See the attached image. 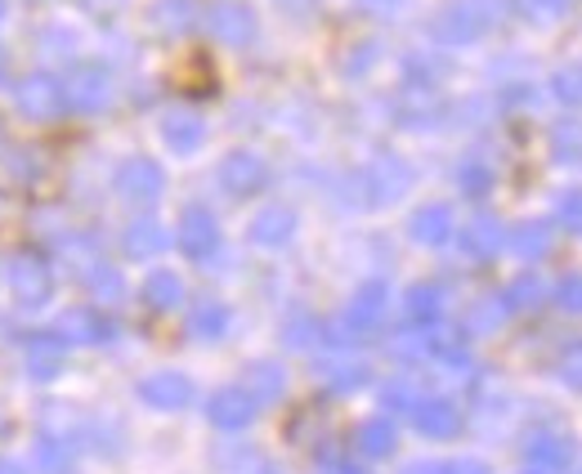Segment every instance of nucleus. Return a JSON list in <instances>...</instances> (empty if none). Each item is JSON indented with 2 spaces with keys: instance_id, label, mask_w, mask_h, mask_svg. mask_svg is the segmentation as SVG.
Segmentation results:
<instances>
[{
  "instance_id": "obj_1",
  "label": "nucleus",
  "mask_w": 582,
  "mask_h": 474,
  "mask_svg": "<svg viewBox=\"0 0 582 474\" xmlns=\"http://www.w3.org/2000/svg\"><path fill=\"white\" fill-rule=\"evenodd\" d=\"M10 296L19 309H41L50 296H54V274H50V264L32 251H19L10 260Z\"/></svg>"
},
{
  "instance_id": "obj_2",
  "label": "nucleus",
  "mask_w": 582,
  "mask_h": 474,
  "mask_svg": "<svg viewBox=\"0 0 582 474\" xmlns=\"http://www.w3.org/2000/svg\"><path fill=\"white\" fill-rule=\"evenodd\" d=\"M63 103H68V95H63V81L50 77V73H32L14 86V108L28 117V121H58Z\"/></svg>"
},
{
  "instance_id": "obj_3",
  "label": "nucleus",
  "mask_w": 582,
  "mask_h": 474,
  "mask_svg": "<svg viewBox=\"0 0 582 474\" xmlns=\"http://www.w3.org/2000/svg\"><path fill=\"white\" fill-rule=\"evenodd\" d=\"M493 23L488 0H452V5L435 19V36L443 45H466L475 36H484V27Z\"/></svg>"
},
{
  "instance_id": "obj_4",
  "label": "nucleus",
  "mask_w": 582,
  "mask_h": 474,
  "mask_svg": "<svg viewBox=\"0 0 582 474\" xmlns=\"http://www.w3.org/2000/svg\"><path fill=\"white\" fill-rule=\"evenodd\" d=\"M54 335H58L63 345H108V341H117V322H108L103 313H95L90 305H81V309L58 313Z\"/></svg>"
},
{
  "instance_id": "obj_5",
  "label": "nucleus",
  "mask_w": 582,
  "mask_h": 474,
  "mask_svg": "<svg viewBox=\"0 0 582 474\" xmlns=\"http://www.w3.org/2000/svg\"><path fill=\"white\" fill-rule=\"evenodd\" d=\"M63 95H68V103L77 112H103L112 103V73H108V67H99V63L77 67L73 81L63 86Z\"/></svg>"
},
{
  "instance_id": "obj_6",
  "label": "nucleus",
  "mask_w": 582,
  "mask_h": 474,
  "mask_svg": "<svg viewBox=\"0 0 582 474\" xmlns=\"http://www.w3.org/2000/svg\"><path fill=\"white\" fill-rule=\"evenodd\" d=\"M207 32L220 41V45H246V41H255V14L246 10V5H233V0H220V5H211L207 10Z\"/></svg>"
},
{
  "instance_id": "obj_7",
  "label": "nucleus",
  "mask_w": 582,
  "mask_h": 474,
  "mask_svg": "<svg viewBox=\"0 0 582 474\" xmlns=\"http://www.w3.org/2000/svg\"><path fill=\"white\" fill-rule=\"evenodd\" d=\"M162 188H166V175L149 157H131V162L117 170V192L125 201H140V207H144V201H157L162 197Z\"/></svg>"
},
{
  "instance_id": "obj_8",
  "label": "nucleus",
  "mask_w": 582,
  "mask_h": 474,
  "mask_svg": "<svg viewBox=\"0 0 582 474\" xmlns=\"http://www.w3.org/2000/svg\"><path fill=\"white\" fill-rule=\"evenodd\" d=\"M179 246L188 260H211L216 246H220V229H216V216L207 207H188L179 216Z\"/></svg>"
},
{
  "instance_id": "obj_9",
  "label": "nucleus",
  "mask_w": 582,
  "mask_h": 474,
  "mask_svg": "<svg viewBox=\"0 0 582 474\" xmlns=\"http://www.w3.org/2000/svg\"><path fill=\"white\" fill-rule=\"evenodd\" d=\"M265 179H270V170H265V162L255 157V153H229V157L220 162V188H224L229 197H251V192H261Z\"/></svg>"
},
{
  "instance_id": "obj_10",
  "label": "nucleus",
  "mask_w": 582,
  "mask_h": 474,
  "mask_svg": "<svg viewBox=\"0 0 582 474\" xmlns=\"http://www.w3.org/2000/svg\"><path fill=\"white\" fill-rule=\"evenodd\" d=\"M140 398L157 412H179L193 403V381L179 376V372H153L144 385H140Z\"/></svg>"
},
{
  "instance_id": "obj_11",
  "label": "nucleus",
  "mask_w": 582,
  "mask_h": 474,
  "mask_svg": "<svg viewBox=\"0 0 582 474\" xmlns=\"http://www.w3.org/2000/svg\"><path fill=\"white\" fill-rule=\"evenodd\" d=\"M207 417H211V426H220V430H242V426H251V417H255V398L238 385V389H216L211 394V403H207Z\"/></svg>"
},
{
  "instance_id": "obj_12",
  "label": "nucleus",
  "mask_w": 582,
  "mask_h": 474,
  "mask_svg": "<svg viewBox=\"0 0 582 474\" xmlns=\"http://www.w3.org/2000/svg\"><path fill=\"white\" fill-rule=\"evenodd\" d=\"M162 140H166L175 153H198V144L207 140V125H202L198 112L175 108V112L162 117Z\"/></svg>"
},
{
  "instance_id": "obj_13",
  "label": "nucleus",
  "mask_w": 582,
  "mask_h": 474,
  "mask_svg": "<svg viewBox=\"0 0 582 474\" xmlns=\"http://www.w3.org/2000/svg\"><path fill=\"white\" fill-rule=\"evenodd\" d=\"M413 426H417L421 434L448 439V434H458L462 417H458V408H452V403H443V398H421V403H413Z\"/></svg>"
},
{
  "instance_id": "obj_14",
  "label": "nucleus",
  "mask_w": 582,
  "mask_h": 474,
  "mask_svg": "<svg viewBox=\"0 0 582 474\" xmlns=\"http://www.w3.org/2000/svg\"><path fill=\"white\" fill-rule=\"evenodd\" d=\"M28 372H32V381H54L63 372V341L54 331L28 341Z\"/></svg>"
},
{
  "instance_id": "obj_15",
  "label": "nucleus",
  "mask_w": 582,
  "mask_h": 474,
  "mask_svg": "<svg viewBox=\"0 0 582 474\" xmlns=\"http://www.w3.org/2000/svg\"><path fill=\"white\" fill-rule=\"evenodd\" d=\"M367 184H372V201H395L408 184H413V170L395 157H381L372 170H367Z\"/></svg>"
},
{
  "instance_id": "obj_16",
  "label": "nucleus",
  "mask_w": 582,
  "mask_h": 474,
  "mask_svg": "<svg viewBox=\"0 0 582 474\" xmlns=\"http://www.w3.org/2000/svg\"><path fill=\"white\" fill-rule=\"evenodd\" d=\"M292 233H296V211L292 207H270L251 224V242H261V246H283V242H292Z\"/></svg>"
},
{
  "instance_id": "obj_17",
  "label": "nucleus",
  "mask_w": 582,
  "mask_h": 474,
  "mask_svg": "<svg viewBox=\"0 0 582 474\" xmlns=\"http://www.w3.org/2000/svg\"><path fill=\"white\" fill-rule=\"evenodd\" d=\"M121 246H125V255H131V260H153V255L166 251V229L157 220H135L131 229H125Z\"/></svg>"
},
{
  "instance_id": "obj_18",
  "label": "nucleus",
  "mask_w": 582,
  "mask_h": 474,
  "mask_svg": "<svg viewBox=\"0 0 582 474\" xmlns=\"http://www.w3.org/2000/svg\"><path fill=\"white\" fill-rule=\"evenodd\" d=\"M381 313H385V287L367 283V287H359V296H354V305L345 313V327L350 331H372L381 322Z\"/></svg>"
},
{
  "instance_id": "obj_19",
  "label": "nucleus",
  "mask_w": 582,
  "mask_h": 474,
  "mask_svg": "<svg viewBox=\"0 0 582 474\" xmlns=\"http://www.w3.org/2000/svg\"><path fill=\"white\" fill-rule=\"evenodd\" d=\"M413 238L426 242V246H443L452 238V211L439 207V201H435V207H421L413 216Z\"/></svg>"
},
{
  "instance_id": "obj_20",
  "label": "nucleus",
  "mask_w": 582,
  "mask_h": 474,
  "mask_svg": "<svg viewBox=\"0 0 582 474\" xmlns=\"http://www.w3.org/2000/svg\"><path fill=\"white\" fill-rule=\"evenodd\" d=\"M81 283H86V291H90V300H103V305H117V300H125V283H121V274L112 264H103V260H95L86 274H81Z\"/></svg>"
},
{
  "instance_id": "obj_21",
  "label": "nucleus",
  "mask_w": 582,
  "mask_h": 474,
  "mask_svg": "<svg viewBox=\"0 0 582 474\" xmlns=\"http://www.w3.org/2000/svg\"><path fill=\"white\" fill-rule=\"evenodd\" d=\"M188 331L198 335V341H220V335L229 331V309L220 300H202L188 318Z\"/></svg>"
},
{
  "instance_id": "obj_22",
  "label": "nucleus",
  "mask_w": 582,
  "mask_h": 474,
  "mask_svg": "<svg viewBox=\"0 0 582 474\" xmlns=\"http://www.w3.org/2000/svg\"><path fill=\"white\" fill-rule=\"evenodd\" d=\"M283 367H274V363H255L251 372H246V394L255 398V403H274V398H283Z\"/></svg>"
},
{
  "instance_id": "obj_23",
  "label": "nucleus",
  "mask_w": 582,
  "mask_h": 474,
  "mask_svg": "<svg viewBox=\"0 0 582 474\" xmlns=\"http://www.w3.org/2000/svg\"><path fill=\"white\" fill-rule=\"evenodd\" d=\"M144 300H149L153 309H175V305L184 300V283H179V274H171V268H157V274H149V283H144Z\"/></svg>"
},
{
  "instance_id": "obj_24",
  "label": "nucleus",
  "mask_w": 582,
  "mask_h": 474,
  "mask_svg": "<svg viewBox=\"0 0 582 474\" xmlns=\"http://www.w3.org/2000/svg\"><path fill=\"white\" fill-rule=\"evenodd\" d=\"M359 452L363 456H391L395 452V426L376 417V421H363L359 426Z\"/></svg>"
},
{
  "instance_id": "obj_25",
  "label": "nucleus",
  "mask_w": 582,
  "mask_h": 474,
  "mask_svg": "<svg viewBox=\"0 0 582 474\" xmlns=\"http://www.w3.org/2000/svg\"><path fill=\"white\" fill-rule=\"evenodd\" d=\"M153 14H157L162 32H188L193 23H198V5H193V0H162Z\"/></svg>"
},
{
  "instance_id": "obj_26",
  "label": "nucleus",
  "mask_w": 582,
  "mask_h": 474,
  "mask_svg": "<svg viewBox=\"0 0 582 474\" xmlns=\"http://www.w3.org/2000/svg\"><path fill=\"white\" fill-rule=\"evenodd\" d=\"M510 246H515V255L538 260V255H547V246H551V229H547V224H520V229L510 233Z\"/></svg>"
},
{
  "instance_id": "obj_27",
  "label": "nucleus",
  "mask_w": 582,
  "mask_h": 474,
  "mask_svg": "<svg viewBox=\"0 0 582 474\" xmlns=\"http://www.w3.org/2000/svg\"><path fill=\"white\" fill-rule=\"evenodd\" d=\"M462 246H466L471 255H493V251L502 246V229H497V220H475V224L462 233Z\"/></svg>"
},
{
  "instance_id": "obj_28",
  "label": "nucleus",
  "mask_w": 582,
  "mask_h": 474,
  "mask_svg": "<svg viewBox=\"0 0 582 474\" xmlns=\"http://www.w3.org/2000/svg\"><path fill=\"white\" fill-rule=\"evenodd\" d=\"M439 313H443L439 287H413V291H408V318H413V322H435Z\"/></svg>"
},
{
  "instance_id": "obj_29",
  "label": "nucleus",
  "mask_w": 582,
  "mask_h": 474,
  "mask_svg": "<svg viewBox=\"0 0 582 474\" xmlns=\"http://www.w3.org/2000/svg\"><path fill=\"white\" fill-rule=\"evenodd\" d=\"M36 465H41L45 474H68V470H73V448L58 443V439H41V443H36Z\"/></svg>"
},
{
  "instance_id": "obj_30",
  "label": "nucleus",
  "mask_w": 582,
  "mask_h": 474,
  "mask_svg": "<svg viewBox=\"0 0 582 474\" xmlns=\"http://www.w3.org/2000/svg\"><path fill=\"white\" fill-rule=\"evenodd\" d=\"M556 153L564 157V162H582V125L578 121H564L560 130H556Z\"/></svg>"
},
{
  "instance_id": "obj_31",
  "label": "nucleus",
  "mask_w": 582,
  "mask_h": 474,
  "mask_svg": "<svg viewBox=\"0 0 582 474\" xmlns=\"http://www.w3.org/2000/svg\"><path fill=\"white\" fill-rule=\"evenodd\" d=\"M556 95L564 103H582V63L564 67V73H556Z\"/></svg>"
},
{
  "instance_id": "obj_32",
  "label": "nucleus",
  "mask_w": 582,
  "mask_h": 474,
  "mask_svg": "<svg viewBox=\"0 0 582 474\" xmlns=\"http://www.w3.org/2000/svg\"><path fill=\"white\" fill-rule=\"evenodd\" d=\"M515 5H520L525 19H538V23H551L564 14V0H515Z\"/></svg>"
},
{
  "instance_id": "obj_33",
  "label": "nucleus",
  "mask_w": 582,
  "mask_h": 474,
  "mask_svg": "<svg viewBox=\"0 0 582 474\" xmlns=\"http://www.w3.org/2000/svg\"><path fill=\"white\" fill-rule=\"evenodd\" d=\"M488 166H480V162H466L462 170H458V184H462V192H471V197H480V192H488Z\"/></svg>"
},
{
  "instance_id": "obj_34",
  "label": "nucleus",
  "mask_w": 582,
  "mask_h": 474,
  "mask_svg": "<svg viewBox=\"0 0 582 474\" xmlns=\"http://www.w3.org/2000/svg\"><path fill=\"white\" fill-rule=\"evenodd\" d=\"M502 313H506V305H502V300H488V305H480V309L471 313V327H475V331H493V327L502 322Z\"/></svg>"
},
{
  "instance_id": "obj_35",
  "label": "nucleus",
  "mask_w": 582,
  "mask_h": 474,
  "mask_svg": "<svg viewBox=\"0 0 582 474\" xmlns=\"http://www.w3.org/2000/svg\"><path fill=\"white\" fill-rule=\"evenodd\" d=\"M538 291H542V287H538L534 278H520V283H515V287H510V305H520V309H529V305H538V300H534Z\"/></svg>"
},
{
  "instance_id": "obj_36",
  "label": "nucleus",
  "mask_w": 582,
  "mask_h": 474,
  "mask_svg": "<svg viewBox=\"0 0 582 474\" xmlns=\"http://www.w3.org/2000/svg\"><path fill=\"white\" fill-rule=\"evenodd\" d=\"M560 220H564L569 229H582V192H569V197L560 201Z\"/></svg>"
},
{
  "instance_id": "obj_37",
  "label": "nucleus",
  "mask_w": 582,
  "mask_h": 474,
  "mask_svg": "<svg viewBox=\"0 0 582 474\" xmlns=\"http://www.w3.org/2000/svg\"><path fill=\"white\" fill-rule=\"evenodd\" d=\"M560 305H564V309H582V283H578V278L560 287Z\"/></svg>"
},
{
  "instance_id": "obj_38",
  "label": "nucleus",
  "mask_w": 582,
  "mask_h": 474,
  "mask_svg": "<svg viewBox=\"0 0 582 474\" xmlns=\"http://www.w3.org/2000/svg\"><path fill=\"white\" fill-rule=\"evenodd\" d=\"M564 381H573V385H582V345L564 359Z\"/></svg>"
},
{
  "instance_id": "obj_39",
  "label": "nucleus",
  "mask_w": 582,
  "mask_h": 474,
  "mask_svg": "<svg viewBox=\"0 0 582 474\" xmlns=\"http://www.w3.org/2000/svg\"><path fill=\"white\" fill-rule=\"evenodd\" d=\"M448 474H488V465L484 461H452Z\"/></svg>"
},
{
  "instance_id": "obj_40",
  "label": "nucleus",
  "mask_w": 582,
  "mask_h": 474,
  "mask_svg": "<svg viewBox=\"0 0 582 474\" xmlns=\"http://www.w3.org/2000/svg\"><path fill=\"white\" fill-rule=\"evenodd\" d=\"M404 474H448V465H439V461H413Z\"/></svg>"
},
{
  "instance_id": "obj_41",
  "label": "nucleus",
  "mask_w": 582,
  "mask_h": 474,
  "mask_svg": "<svg viewBox=\"0 0 582 474\" xmlns=\"http://www.w3.org/2000/svg\"><path fill=\"white\" fill-rule=\"evenodd\" d=\"M86 5H90V10H117L121 0H86Z\"/></svg>"
},
{
  "instance_id": "obj_42",
  "label": "nucleus",
  "mask_w": 582,
  "mask_h": 474,
  "mask_svg": "<svg viewBox=\"0 0 582 474\" xmlns=\"http://www.w3.org/2000/svg\"><path fill=\"white\" fill-rule=\"evenodd\" d=\"M0 474H23V470H19V461H0Z\"/></svg>"
},
{
  "instance_id": "obj_43",
  "label": "nucleus",
  "mask_w": 582,
  "mask_h": 474,
  "mask_svg": "<svg viewBox=\"0 0 582 474\" xmlns=\"http://www.w3.org/2000/svg\"><path fill=\"white\" fill-rule=\"evenodd\" d=\"M337 474H367V470H359V465H341Z\"/></svg>"
},
{
  "instance_id": "obj_44",
  "label": "nucleus",
  "mask_w": 582,
  "mask_h": 474,
  "mask_svg": "<svg viewBox=\"0 0 582 474\" xmlns=\"http://www.w3.org/2000/svg\"><path fill=\"white\" fill-rule=\"evenodd\" d=\"M0 77H6V49H0Z\"/></svg>"
},
{
  "instance_id": "obj_45",
  "label": "nucleus",
  "mask_w": 582,
  "mask_h": 474,
  "mask_svg": "<svg viewBox=\"0 0 582 474\" xmlns=\"http://www.w3.org/2000/svg\"><path fill=\"white\" fill-rule=\"evenodd\" d=\"M283 5H305V0H283Z\"/></svg>"
},
{
  "instance_id": "obj_46",
  "label": "nucleus",
  "mask_w": 582,
  "mask_h": 474,
  "mask_svg": "<svg viewBox=\"0 0 582 474\" xmlns=\"http://www.w3.org/2000/svg\"><path fill=\"white\" fill-rule=\"evenodd\" d=\"M0 14H6V0H0Z\"/></svg>"
}]
</instances>
